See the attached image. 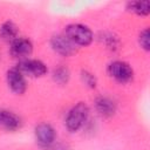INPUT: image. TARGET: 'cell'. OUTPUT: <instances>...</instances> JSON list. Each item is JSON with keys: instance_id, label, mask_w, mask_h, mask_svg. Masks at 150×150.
Returning <instances> with one entry per match:
<instances>
[{"instance_id": "obj_1", "label": "cell", "mask_w": 150, "mask_h": 150, "mask_svg": "<svg viewBox=\"0 0 150 150\" xmlns=\"http://www.w3.org/2000/svg\"><path fill=\"white\" fill-rule=\"evenodd\" d=\"M89 107L86 102H79L73 105L64 120V125L69 132H76L83 128L89 118Z\"/></svg>"}, {"instance_id": "obj_2", "label": "cell", "mask_w": 150, "mask_h": 150, "mask_svg": "<svg viewBox=\"0 0 150 150\" xmlns=\"http://www.w3.org/2000/svg\"><path fill=\"white\" fill-rule=\"evenodd\" d=\"M75 46L80 47H87L89 46L94 40V33L93 30L82 23H69L64 27L63 33Z\"/></svg>"}, {"instance_id": "obj_3", "label": "cell", "mask_w": 150, "mask_h": 150, "mask_svg": "<svg viewBox=\"0 0 150 150\" xmlns=\"http://www.w3.org/2000/svg\"><path fill=\"white\" fill-rule=\"evenodd\" d=\"M107 71L111 79H114L116 82L124 84L129 83L134 79V69L128 62L116 60L108 64Z\"/></svg>"}, {"instance_id": "obj_4", "label": "cell", "mask_w": 150, "mask_h": 150, "mask_svg": "<svg viewBox=\"0 0 150 150\" xmlns=\"http://www.w3.org/2000/svg\"><path fill=\"white\" fill-rule=\"evenodd\" d=\"M16 68L23 75H28L32 77H42L48 71L47 66L38 59H23L18 63Z\"/></svg>"}, {"instance_id": "obj_5", "label": "cell", "mask_w": 150, "mask_h": 150, "mask_svg": "<svg viewBox=\"0 0 150 150\" xmlns=\"http://www.w3.org/2000/svg\"><path fill=\"white\" fill-rule=\"evenodd\" d=\"M49 43L52 49L63 57H69L76 53V46L64 34L53 35L49 40Z\"/></svg>"}, {"instance_id": "obj_6", "label": "cell", "mask_w": 150, "mask_h": 150, "mask_svg": "<svg viewBox=\"0 0 150 150\" xmlns=\"http://www.w3.org/2000/svg\"><path fill=\"white\" fill-rule=\"evenodd\" d=\"M34 135H35L36 143L43 149H47L50 145H53L55 143V139H56L55 129L49 123H46V122L39 123L35 127Z\"/></svg>"}, {"instance_id": "obj_7", "label": "cell", "mask_w": 150, "mask_h": 150, "mask_svg": "<svg viewBox=\"0 0 150 150\" xmlns=\"http://www.w3.org/2000/svg\"><path fill=\"white\" fill-rule=\"evenodd\" d=\"M6 81H7L8 88L16 95H22L27 90V82H26L25 75L16 67L7 70Z\"/></svg>"}, {"instance_id": "obj_8", "label": "cell", "mask_w": 150, "mask_h": 150, "mask_svg": "<svg viewBox=\"0 0 150 150\" xmlns=\"http://www.w3.org/2000/svg\"><path fill=\"white\" fill-rule=\"evenodd\" d=\"M9 53L13 57L16 59H27L33 53V43L27 38H16L14 41L11 42Z\"/></svg>"}, {"instance_id": "obj_9", "label": "cell", "mask_w": 150, "mask_h": 150, "mask_svg": "<svg viewBox=\"0 0 150 150\" xmlns=\"http://www.w3.org/2000/svg\"><path fill=\"white\" fill-rule=\"evenodd\" d=\"M94 105H95L96 111L102 117H105V118L112 117L115 115L116 110H117L116 102L109 96H98V97H96V100L94 102Z\"/></svg>"}, {"instance_id": "obj_10", "label": "cell", "mask_w": 150, "mask_h": 150, "mask_svg": "<svg viewBox=\"0 0 150 150\" xmlns=\"http://www.w3.org/2000/svg\"><path fill=\"white\" fill-rule=\"evenodd\" d=\"M22 120L13 111L0 109V127L7 131H16L21 128Z\"/></svg>"}, {"instance_id": "obj_11", "label": "cell", "mask_w": 150, "mask_h": 150, "mask_svg": "<svg viewBox=\"0 0 150 150\" xmlns=\"http://www.w3.org/2000/svg\"><path fill=\"white\" fill-rule=\"evenodd\" d=\"M18 35H19V28L13 21L7 20L0 26V38L4 41L12 42L16 38H19Z\"/></svg>"}, {"instance_id": "obj_12", "label": "cell", "mask_w": 150, "mask_h": 150, "mask_svg": "<svg viewBox=\"0 0 150 150\" xmlns=\"http://www.w3.org/2000/svg\"><path fill=\"white\" fill-rule=\"evenodd\" d=\"M127 9L138 16H148L150 14V2L148 0L143 1H129L127 4Z\"/></svg>"}, {"instance_id": "obj_13", "label": "cell", "mask_w": 150, "mask_h": 150, "mask_svg": "<svg viewBox=\"0 0 150 150\" xmlns=\"http://www.w3.org/2000/svg\"><path fill=\"white\" fill-rule=\"evenodd\" d=\"M100 41L105 46L107 49H109L111 52H116L120 48V45H121V41H120L118 36L115 35L114 33H110V32L101 33Z\"/></svg>"}, {"instance_id": "obj_14", "label": "cell", "mask_w": 150, "mask_h": 150, "mask_svg": "<svg viewBox=\"0 0 150 150\" xmlns=\"http://www.w3.org/2000/svg\"><path fill=\"white\" fill-rule=\"evenodd\" d=\"M52 77H53L55 83H57L60 86H64L70 80V71H69V69L67 67L60 66V67H57V68H55L53 70Z\"/></svg>"}, {"instance_id": "obj_15", "label": "cell", "mask_w": 150, "mask_h": 150, "mask_svg": "<svg viewBox=\"0 0 150 150\" xmlns=\"http://www.w3.org/2000/svg\"><path fill=\"white\" fill-rule=\"evenodd\" d=\"M80 77H81L82 83L86 87H88L89 89H95L97 87V77L91 71H89L87 69H82L80 73Z\"/></svg>"}, {"instance_id": "obj_16", "label": "cell", "mask_w": 150, "mask_h": 150, "mask_svg": "<svg viewBox=\"0 0 150 150\" xmlns=\"http://www.w3.org/2000/svg\"><path fill=\"white\" fill-rule=\"evenodd\" d=\"M138 43L143 50H145V52L150 50V32H149L148 27L141 30V33L138 35Z\"/></svg>"}, {"instance_id": "obj_17", "label": "cell", "mask_w": 150, "mask_h": 150, "mask_svg": "<svg viewBox=\"0 0 150 150\" xmlns=\"http://www.w3.org/2000/svg\"><path fill=\"white\" fill-rule=\"evenodd\" d=\"M46 150H71L70 146L66 143H54L53 145H50L49 148H47Z\"/></svg>"}]
</instances>
